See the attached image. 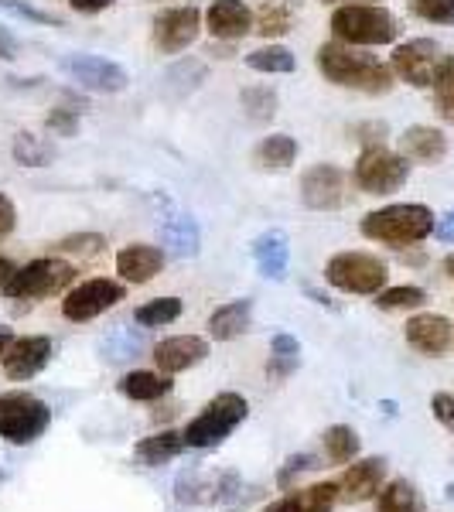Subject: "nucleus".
Listing matches in <instances>:
<instances>
[{
  "label": "nucleus",
  "instance_id": "obj_6",
  "mask_svg": "<svg viewBox=\"0 0 454 512\" xmlns=\"http://www.w3.org/2000/svg\"><path fill=\"white\" fill-rule=\"evenodd\" d=\"M52 424V410L31 393H0V437L7 444H35Z\"/></svg>",
  "mask_w": 454,
  "mask_h": 512
},
{
  "label": "nucleus",
  "instance_id": "obj_14",
  "mask_svg": "<svg viewBox=\"0 0 454 512\" xmlns=\"http://www.w3.org/2000/svg\"><path fill=\"white\" fill-rule=\"evenodd\" d=\"M403 335H407V345L410 349H417L420 355H448L451 345H454V325L444 315H414L407 321V328H403Z\"/></svg>",
  "mask_w": 454,
  "mask_h": 512
},
{
  "label": "nucleus",
  "instance_id": "obj_19",
  "mask_svg": "<svg viewBox=\"0 0 454 512\" xmlns=\"http://www.w3.org/2000/svg\"><path fill=\"white\" fill-rule=\"evenodd\" d=\"M205 28L219 41H236L253 31V11L243 0H212L205 11Z\"/></svg>",
  "mask_w": 454,
  "mask_h": 512
},
{
  "label": "nucleus",
  "instance_id": "obj_18",
  "mask_svg": "<svg viewBox=\"0 0 454 512\" xmlns=\"http://www.w3.org/2000/svg\"><path fill=\"white\" fill-rule=\"evenodd\" d=\"M386 478V461L383 458H362L356 465L345 468L342 482H338V499L342 502H369L376 499Z\"/></svg>",
  "mask_w": 454,
  "mask_h": 512
},
{
  "label": "nucleus",
  "instance_id": "obj_10",
  "mask_svg": "<svg viewBox=\"0 0 454 512\" xmlns=\"http://www.w3.org/2000/svg\"><path fill=\"white\" fill-rule=\"evenodd\" d=\"M123 284L117 280H106V277H93V280H82L79 287H72L62 301V315L69 321H93L99 315H106L110 308H117L123 301Z\"/></svg>",
  "mask_w": 454,
  "mask_h": 512
},
{
  "label": "nucleus",
  "instance_id": "obj_22",
  "mask_svg": "<svg viewBox=\"0 0 454 512\" xmlns=\"http://www.w3.org/2000/svg\"><path fill=\"white\" fill-rule=\"evenodd\" d=\"M250 321H253V301H229L216 308L209 315V335L216 342H233L243 332H250Z\"/></svg>",
  "mask_w": 454,
  "mask_h": 512
},
{
  "label": "nucleus",
  "instance_id": "obj_40",
  "mask_svg": "<svg viewBox=\"0 0 454 512\" xmlns=\"http://www.w3.org/2000/svg\"><path fill=\"white\" fill-rule=\"evenodd\" d=\"M106 246L103 236L96 233H82V236H65L55 243V253H79V256H96Z\"/></svg>",
  "mask_w": 454,
  "mask_h": 512
},
{
  "label": "nucleus",
  "instance_id": "obj_17",
  "mask_svg": "<svg viewBox=\"0 0 454 512\" xmlns=\"http://www.w3.org/2000/svg\"><path fill=\"white\" fill-rule=\"evenodd\" d=\"M205 355H209V342L198 335H175L154 345V362H158V369L164 376L185 373V369L205 362Z\"/></svg>",
  "mask_w": 454,
  "mask_h": 512
},
{
  "label": "nucleus",
  "instance_id": "obj_27",
  "mask_svg": "<svg viewBox=\"0 0 454 512\" xmlns=\"http://www.w3.org/2000/svg\"><path fill=\"white\" fill-rule=\"evenodd\" d=\"M294 158H297V140L287 134L263 137L257 144V151H253V161L267 171H287L294 164Z\"/></svg>",
  "mask_w": 454,
  "mask_h": 512
},
{
  "label": "nucleus",
  "instance_id": "obj_1",
  "mask_svg": "<svg viewBox=\"0 0 454 512\" xmlns=\"http://www.w3.org/2000/svg\"><path fill=\"white\" fill-rule=\"evenodd\" d=\"M318 72L332 86L356 89V93L383 96L393 89V69L383 65L376 55L362 52L359 45H345V41H325L315 52Z\"/></svg>",
  "mask_w": 454,
  "mask_h": 512
},
{
  "label": "nucleus",
  "instance_id": "obj_49",
  "mask_svg": "<svg viewBox=\"0 0 454 512\" xmlns=\"http://www.w3.org/2000/svg\"><path fill=\"white\" fill-rule=\"evenodd\" d=\"M11 345H14V332H11V328H7V325H0V359H4Z\"/></svg>",
  "mask_w": 454,
  "mask_h": 512
},
{
  "label": "nucleus",
  "instance_id": "obj_13",
  "mask_svg": "<svg viewBox=\"0 0 454 512\" xmlns=\"http://www.w3.org/2000/svg\"><path fill=\"white\" fill-rule=\"evenodd\" d=\"M198 31H202V11L198 7H168L154 18V45L168 55H178L198 38Z\"/></svg>",
  "mask_w": 454,
  "mask_h": 512
},
{
  "label": "nucleus",
  "instance_id": "obj_32",
  "mask_svg": "<svg viewBox=\"0 0 454 512\" xmlns=\"http://www.w3.org/2000/svg\"><path fill=\"white\" fill-rule=\"evenodd\" d=\"M321 441H325L328 461H335V465H349V461L359 454V434L352 431V427H345V424L328 427Z\"/></svg>",
  "mask_w": 454,
  "mask_h": 512
},
{
  "label": "nucleus",
  "instance_id": "obj_23",
  "mask_svg": "<svg viewBox=\"0 0 454 512\" xmlns=\"http://www.w3.org/2000/svg\"><path fill=\"white\" fill-rule=\"evenodd\" d=\"M253 260H257L263 277L284 280L287 274V260H291V246H287V236L280 229H270V233L257 236L253 243Z\"/></svg>",
  "mask_w": 454,
  "mask_h": 512
},
{
  "label": "nucleus",
  "instance_id": "obj_50",
  "mask_svg": "<svg viewBox=\"0 0 454 512\" xmlns=\"http://www.w3.org/2000/svg\"><path fill=\"white\" fill-rule=\"evenodd\" d=\"M11 274H14V263H11V260H4V256H0V287H4L7 280H11Z\"/></svg>",
  "mask_w": 454,
  "mask_h": 512
},
{
  "label": "nucleus",
  "instance_id": "obj_44",
  "mask_svg": "<svg viewBox=\"0 0 454 512\" xmlns=\"http://www.w3.org/2000/svg\"><path fill=\"white\" fill-rule=\"evenodd\" d=\"M14 222H18V209H14V202L0 192V239L14 233Z\"/></svg>",
  "mask_w": 454,
  "mask_h": 512
},
{
  "label": "nucleus",
  "instance_id": "obj_9",
  "mask_svg": "<svg viewBox=\"0 0 454 512\" xmlns=\"http://www.w3.org/2000/svg\"><path fill=\"white\" fill-rule=\"evenodd\" d=\"M444 59L448 55L441 52V45L431 38H414L407 45H396L393 48V76H400L407 86L414 89H434L437 76L444 69Z\"/></svg>",
  "mask_w": 454,
  "mask_h": 512
},
{
  "label": "nucleus",
  "instance_id": "obj_24",
  "mask_svg": "<svg viewBox=\"0 0 454 512\" xmlns=\"http://www.w3.org/2000/svg\"><path fill=\"white\" fill-rule=\"evenodd\" d=\"M335 502H338V482H318L274 502L267 512H332Z\"/></svg>",
  "mask_w": 454,
  "mask_h": 512
},
{
  "label": "nucleus",
  "instance_id": "obj_43",
  "mask_svg": "<svg viewBox=\"0 0 454 512\" xmlns=\"http://www.w3.org/2000/svg\"><path fill=\"white\" fill-rule=\"evenodd\" d=\"M431 410H434V417L441 420L444 427H451V431H454V393H434Z\"/></svg>",
  "mask_w": 454,
  "mask_h": 512
},
{
  "label": "nucleus",
  "instance_id": "obj_29",
  "mask_svg": "<svg viewBox=\"0 0 454 512\" xmlns=\"http://www.w3.org/2000/svg\"><path fill=\"white\" fill-rule=\"evenodd\" d=\"M376 509L379 512H424V499L410 482L396 478V482L383 485L376 495Z\"/></svg>",
  "mask_w": 454,
  "mask_h": 512
},
{
  "label": "nucleus",
  "instance_id": "obj_3",
  "mask_svg": "<svg viewBox=\"0 0 454 512\" xmlns=\"http://www.w3.org/2000/svg\"><path fill=\"white\" fill-rule=\"evenodd\" d=\"M332 35L335 41H345V45L373 48L396 41L400 24L379 4H342L332 14Z\"/></svg>",
  "mask_w": 454,
  "mask_h": 512
},
{
  "label": "nucleus",
  "instance_id": "obj_30",
  "mask_svg": "<svg viewBox=\"0 0 454 512\" xmlns=\"http://www.w3.org/2000/svg\"><path fill=\"white\" fill-rule=\"evenodd\" d=\"M246 65L253 72H267V76H287V72H294L297 62L284 45H263L257 52L246 55Z\"/></svg>",
  "mask_w": 454,
  "mask_h": 512
},
{
  "label": "nucleus",
  "instance_id": "obj_47",
  "mask_svg": "<svg viewBox=\"0 0 454 512\" xmlns=\"http://www.w3.org/2000/svg\"><path fill=\"white\" fill-rule=\"evenodd\" d=\"M0 59H4V62L18 59V41H14L11 35H7L4 28H0Z\"/></svg>",
  "mask_w": 454,
  "mask_h": 512
},
{
  "label": "nucleus",
  "instance_id": "obj_45",
  "mask_svg": "<svg viewBox=\"0 0 454 512\" xmlns=\"http://www.w3.org/2000/svg\"><path fill=\"white\" fill-rule=\"evenodd\" d=\"M359 140H366L369 147H376V140L383 144V134H386V123H366V127H356Z\"/></svg>",
  "mask_w": 454,
  "mask_h": 512
},
{
  "label": "nucleus",
  "instance_id": "obj_25",
  "mask_svg": "<svg viewBox=\"0 0 454 512\" xmlns=\"http://www.w3.org/2000/svg\"><path fill=\"white\" fill-rule=\"evenodd\" d=\"M291 28H294V4L291 0H263L257 18H253V31H257L260 38L274 41V38H284Z\"/></svg>",
  "mask_w": 454,
  "mask_h": 512
},
{
  "label": "nucleus",
  "instance_id": "obj_16",
  "mask_svg": "<svg viewBox=\"0 0 454 512\" xmlns=\"http://www.w3.org/2000/svg\"><path fill=\"white\" fill-rule=\"evenodd\" d=\"M236 489H239V478L233 472H192L178 478V502L209 506V502L233 499Z\"/></svg>",
  "mask_w": 454,
  "mask_h": 512
},
{
  "label": "nucleus",
  "instance_id": "obj_11",
  "mask_svg": "<svg viewBox=\"0 0 454 512\" xmlns=\"http://www.w3.org/2000/svg\"><path fill=\"white\" fill-rule=\"evenodd\" d=\"M301 202L315 212H335L349 202V175L335 164H315L301 175Z\"/></svg>",
  "mask_w": 454,
  "mask_h": 512
},
{
  "label": "nucleus",
  "instance_id": "obj_38",
  "mask_svg": "<svg viewBox=\"0 0 454 512\" xmlns=\"http://www.w3.org/2000/svg\"><path fill=\"white\" fill-rule=\"evenodd\" d=\"M434 99H437V113L448 123H454V55L444 59L441 76L434 82Z\"/></svg>",
  "mask_w": 454,
  "mask_h": 512
},
{
  "label": "nucleus",
  "instance_id": "obj_46",
  "mask_svg": "<svg viewBox=\"0 0 454 512\" xmlns=\"http://www.w3.org/2000/svg\"><path fill=\"white\" fill-rule=\"evenodd\" d=\"M72 7H76L79 14H99L106 11V7H113V0H69Z\"/></svg>",
  "mask_w": 454,
  "mask_h": 512
},
{
  "label": "nucleus",
  "instance_id": "obj_8",
  "mask_svg": "<svg viewBox=\"0 0 454 512\" xmlns=\"http://www.w3.org/2000/svg\"><path fill=\"white\" fill-rule=\"evenodd\" d=\"M352 178H356L359 192H366V195H393L407 185L410 164L403 154H393V151H386L383 144H376L359 154Z\"/></svg>",
  "mask_w": 454,
  "mask_h": 512
},
{
  "label": "nucleus",
  "instance_id": "obj_7",
  "mask_svg": "<svg viewBox=\"0 0 454 512\" xmlns=\"http://www.w3.org/2000/svg\"><path fill=\"white\" fill-rule=\"evenodd\" d=\"M386 277H390L386 263L373 253L359 250L335 253L325 267V280L345 294H379L386 287Z\"/></svg>",
  "mask_w": 454,
  "mask_h": 512
},
{
  "label": "nucleus",
  "instance_id": "obj_33",
  "mask_svg": "<svg viewBox=\"0 0 454 512\" xmlns=\"http://www.w3.org/2000/svg\"><path fill=\"white\" fill-rule=\"evenodd\" d=\"M134 318H137V325H144V328H164L181 318V301L178 297H154V301L140 304Z\"/></svg>",
  "mask_w": 454,
  "mask_h": 512
},
{
  "label": "nucleus",
  "instance_id": "obj_20",
  "mask_svg": "<svg viewBox=\"0 0 454 512\" xmlns=\"http://www.w3.org/2000/svg\"><path fill=\"white\" fill-rule=\"evenodd\" d=\"M164 267V250L147 243H130L117 253V274L127 284H151Z\"/></svg>",
  "mask_w": 454,
  "mask_h": 512
},
{
  "label": "nucleus",
  "instance_id": "obj_2",
  "mask_svg": "<svg viewBox=\"0 0 454 512\" xmlns=\"http://www.w3.org/2000/svg\"><path fill=\"white\" fill-rule=\"evenodd\" d=\"M434 212L420 202H400V205H386V209H376L362 219V236L373 239V243L383 246H414L420 239H427L434 233Z\"/></svg>",
  "mask_w": 454,
  "mask_h": 512
},
{
  "label": "nucleus",
  "instance_id": "obj_51",
  "mask_svg": "<svg viewBox=\"0 0 454 512\" xmlns=\"http://www.w3.org/2000/svg\"><path fill=\"white\" fill-rule=\"evenodd\" d=\"M332 4V0H328ZM345 4H376V0H345Z\"/></svg>",
  "mask_w": 454,
  "mask_h": 512
},
{
  "label": "nucleus",
  "instance_id": "obj_37",
  "mask_svg": "<svg viewBox=\"0 0 454 512\" xmlns=\"http://www.w3.org/2000/svg\"><path fill=\"white\" fill-rule=\"evenodd\" d=\"M270 349H274V359H270L267 373H270V376H277V379H284V376L297 366V355H301V345H297V338L280 332V335H274Z\"/></svg>",
  "mask_w": 454,
  "mask_h": 512
},
{
  "label": "nucleus",
  "instance_id": "obj_52",
  "mask_svg": "<svg viewBox=\"0 0 454 512\" xmlns=\"http://www.w3.org/2000/svg\"><path fill=\"white\" fill-rule=\"evenodd\" d=\"M448 274H451V280H454V253L448 256Z\"/></svg>",
  "mask_w": 454,
  "mask_h": 512
},
{
  "label": "nucleus",
  "instance_id": "obj_31",
  "mask_svg": "<svg viewBox=\"0 0 454 512\" xmlns=\"http://www.w3.org/2000/svg\"><path fill=\"white\" fill-rule=\"evenodd\" d=\"M11 154L24 168H45V164L52 161V144H45V140L38 134H31V130H21L11 144Z\"/></svg>",
  "mask_w": 454,
  "mask_h": 512
},
{
  "label": "nucleus",
  "instance_id": "obj_35",
  "mask_svg": "<svg viewBox=\"0 0 454 512\" xmlns=\"http://www.w3.org/2000/svg\"><path fill=\"white\" fill-rule=\"evenodd\" d=\"M239 103H243V110H246V117L250 120H274V113H277V93L270 86H250V89H243L239 93Z\"/></svg>",
  "mask_w": 454,
  "mask_h": 512
},
{
  "label": "nucleus",
  "instance_id": "obj_4",
  "mask_svg": "<svg viewBox=\"0 0 454 512\" xmlns=\"http://www.w3.org/2000/svg\"><path fill=\"white\" fill-rule=\"evenodd\" d=\"M246 414H250V403H246V396L219 393L216 400L205 403L202 414H198L192 424L181 431V437H185V448H198V451L216 448V444H222L239 424H243Z\"/></svg>",
  "mask_w": 454,
  "mask_h": 512
},
{
  "label": "nucleus",
  "instance_id": "obj_21",
  "mask_svg": "<svg viewBox=\"0 0 454 512\" xmlns=\"http://www.w3.org/2000/svg\"><path fill=\"white\" fill-rule=\"evenodd\" d=\"M400 154L407 161H417V164H437L448 154V140L437 127H424V123H417V127H407L400 137Z\"/></svg>",
  "mask_w": 454,
  "mask_h": 512
},
{
  "label": "nucleus",
  "instance_id": "obj_34",
  "mask_svg": "<svg viewBox=\"0 0 454 512\" xmlns=\"http://www.w3.org/2000/svg\"><path fill=\"white\" fill-rule=\"evenodd\" d=\"M164 239L178 256H195L198 253V229L188 216H171L164 222Z\"/></svg>",
  "mask_w": 454,
  "mask_h": 512
},
{
  "label": "nucleus",
  "instance_id": "obj_5",
  "mask_svg": "<svg viewBox=\"0 0 454 512\" xmlns=\"http://www.w3.org/2000/svg\"><path fill=\"white\" fill-rule=\"evenodd\" d=\"M76 280V267L62 256H38V260L24 263L11 274L0 294L18 297V301H45V297L65 291Z\"/></svg>",
  "mask_w": 454,
  "mask_h": 512
},
{
  "label": "nucleus",
  "instance_id": "obj_36",
  "mask_svg": "<svg viewBox=\"0 0 454 512\" xmlns=\"http://www.w3.org/2000/svg\"><path fill=\"white\" fill-rule=\"evenodd\" d=\"M427 301V294L414 284H400V287H383L376 294V308L383 311H407V308H420Z\"/></svg>",
  "mask_w": 454,
  "mask_h": 512
},
{
  "label": "nucleus",
  "instance_id": "obj_48",
  "mask_svg": "<svg viewBox=\"0 0 454 512\" xmlns=\"http://www.w3.org/2000/svg\"><path fill=\"white\" fill-rule=\"evenodd\" d=\"M434 233H437V239H444V243H454V212H448L444 219H437Z\"/></svg>",
  "mask_w": 454,
  "mask_h": 512
},
{
  "label": "nucleus",
  "instance_id": "obj_15",
  "mask_svg": "<svg viewBox=\"0 0 454 512\" xmlns=\"http://www.w3.org/2000/svg\"><path fill=\"white\" fill-rule=\"evenodd\" d=\"M48 359H52V338L48 335H24V338H14V345L7 349V355L0 362H4V373L7 379H31L38 376L41 369L48 366Z\"/></svg>",
  "mask_w": 454,
  "mask_h": 512
},
{
  "label": "nucleus",
  "instance_id": "obj_26",
  "mask_svg": "<svg viewBox=\"0 0 454 512\" xmlns=\"http://www.w3.org/2000/svg\"><path fill=\"white\" fill-rule=\"evenodd\" d=\"M120 393L127 400H140V403H151L161 400L164 393H171V379L164 373H147V369H134L120 379Z\"/></svg>",
  "mask_w": 454,
  "mask_h": 512
},
{
  "label": "nucleus",
  "instance_id": "obj_28",
  "mask_svg": "<svg viewBox=\"0 0 454 512\" xmlns=\"http://www.w3.org/2000/svg\"><path fill=\"white\" fill-rule=\"evenodd\" d=\"M185 451V437H181L178 431H161V434H151V437H144V441L137 444L134 454L144 465H164V461H171V458H178V454Z\"/></svg>",
  "mask_w": 454,
  "mask_h": 512
},
{
  "label": "nucleus",
  "instance_id": "obj_41",
  "mask_svg": "<svg viewBox=\"0 0 454 512\" xmlns=\"http://www.w3.org/2000/svg\"><path fill=\"white\" fill-rule=\"evenodd\" d=\"M0 11L11 14L18 21H28V24H59V18L48 11H38V7L24 4V0H0Z\"/></svg>",
  "mask_w": 454,
  "mask_h": 512
},
{
  "label": "nucleus",
  "instance_id": "obj_39",
  "mask_svg": "<svg viewBox=\"0 0 454 512\" xmlns=\"http://www.w3.org/2000/svg\"><path fill=\"white\" fill-rule=\"evenodd\" d=\"M410 11L431 24H454V0H410Z\"/></svg>",
  "mask_w": 454,
  "mask_h": 512
},
{
  "label": "nucleus",
  "instance_id": "obj_42",
  "mask_svg": "<svg viewBox=\"0 0 454 512\" xmlns=\"http://www.w3.org/2000/svg\"><path fill=\"white\" fill-rule=\"evenodd\" d=\"M48 130L59 137H72L79 130V110H72V106H59V110H52L45 117Z\"/></svg>",
  "mask_w": 454,
  "mask_h": 512
},
{
  "label": "nucleus",
  "instance_id": "obj_12",
  "mask_svg": "<svg viewBox=\"0 0 454 512\" xmlns=\"http://www.w3.org/2000/svg\"><path fill=\"white\" fill-rule=\"evenodd\" d=\"M62 69L65 76L79 82L82 89H89V93H123L130 82L127 69L103 59V55H65Z\"/></svg>",
  "mask_w": 454,
  "mask_h": 512
}]
</instances>
